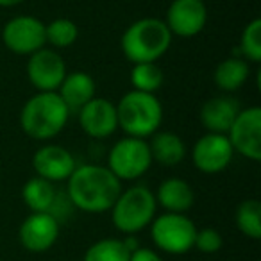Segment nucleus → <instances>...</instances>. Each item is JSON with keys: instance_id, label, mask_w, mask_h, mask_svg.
Listing matches in <instances>:
<instances>
[{"instance_id": "obj_1", "label": "nucleus", "mask_w": 261, "mask_h": 261, "mask_svg": "<svg viewBox=\"0 0 261 261\" xmlns=\"http://www.w3.org/2000/svg\"><path fill=\"white\" fill-rule=\"evenodd\" d=\"M122 190V181L104 165H77L65 192L75 210L97 215L111 210Z\"/></svg>"}, {"instance_id": "obj_2", "label": "nucleus", "mask_w": 261, "mask_h": 261, "mask_svg": "<svg viewBox=\"0 0 261 261\" xmlns=\"http://www.w3.org/2000/svg\"><path fill=\"white\" fill-rule=\"evenodd\" d=\"M70 115L58 91H38L20 111V127L29 138L48 142L65 129Z\"/></svg>"}, {"instance_id": "obj_3", "label": "nucleus", "mask_w": 261, "mask_h": 261, "mask_svg": "<svg viewBox=\"0 0 261 261\" xmlns=\"http://www.w3.org/2000/svg\"><path fill=\"white\" fill-rule=\"evenodd\" d=\"M172 34L160 18H142L133 22L122 34L120 47L127 61L158 63L172 45Z\"/></svg>"}, {"instance_id": "obj_4", "label": "nucleus", "mask_w": 261, "mask_h": 261, "mask_svg": "<svg viewBox=\"0 0 261 261\" xmlns=\"http://www.w3.org/2000/svg\"><path fill=\"white\" fill-rule=\"evenodd\" d=\"M118 127L127 136L147 140L163 122V106L154 93L130 90L116 104Z\"/></svg>"}, {"instance_id": "obj_5", "label": "nucleus", "mask_w": 261, "mask_h": 261, "mask_svg": "<svg viewBox=\"0 0 261 261\" xmlns=\"http://www.w3.org/2000/svg\"><path fill=\"white\" fill-rule=\"evenodd\" d=\"M156 197L150 188L143 185H135L122 190L115 200L111 211V222L123 234H136L149 227L156 217Z\"/></svg>"}, {"instance_id": "obj_6", "label": "nucleus", "mask_w": 261, "mask_h": 261, "mask_svg": "<svg viewBox=\"0 0 261 261\" xmlns=\"http://www.w3.org/2000/svg\"><path fill=\"white\" fill-rule=\"evenodd\" d=\"M152 163L149 142L125 136L111 147L106 167L118 181H136L149 172Z\"/></svg>"}, {"instance_id": "obj_7", "label": "nucleus", "mask_w": 261, "mask_h": 261, "mask_svg": "<svg viewBox=\"0 0 261 261\" xmlns=\"http://www.w3.org/2000/svg\"><path fill=\"white\" fill-rule=\"evenodd\" d=\"M150 238L160 250L181 256L193 249L197 227L182 213H163L150 222Z\"/></svg>"}, {"instance_id": "obj_8", "label": "nucleus", "mask_w": 261, "mask_h": 261, "mask_svg": "<svg viewBox=\"0 0 261 261\" xmlns=\"http://www.w3.org/2000/svg\"><path fill=\"white\" fill-rule=\"evenodd\" d=\"M227 140L232 150L245 160L261 161V108L250 106L240 109L238 116L227 130Z\"/></svg>"}, {"instance_id": "obj_9", "label": "nucleus", "mask_w": 261, "mask_h": 261, "mask_svg": "<svg viewBox=\"0 0 261 261\" xmlns=\"http://www.w3.org/2000/svg\"><path fill=\"white\" fill-rule=\"evenodd\" d=\"M2 41L13 54L31 56L47 45L45 23L36 16H15L2 29Z\"/></svg>"}, {"instance_id": "obj_10", "label": "nucleus", "mask_w": 261, "mask_h": 261, "mask_svg": "<svg viewBox=\"0 0 261 261\" xmlns=\"http://www.w3.org/2000/svg\"><path fill=\"white\" fill-rule=\"evenodd\" d=\"M66 63L54 48H40L27 59V79L38 91H58L66 77Z\"/></svg>"}, {"instance_id": "obj_11", "label": "nucleus", "mask_w": 261, "mask_h": 261, "mask_svg": "<svg viewBox=\"0 0 261 261\" xmlns=\"http://www.w3.org/2000/svg\"><path fill=\"white\" fill-rule=\"evenodd\" d=\"M234 150L225 135L206 133L195 142L192 149V161L202 174H220L231 165Z\"/></svg>"}, {"instance_id": "obj_12", "label": "nucleus", "mask_w": 261, "mask_h": 261, "mask_svg": "<svg viewBox=\"0 0 261 261\" xmlns=\"http://www.w3.org/2000/svg\"><path fill=\"white\" fill-rule=\"evenodd\" d=\"M167 23L172 36L193 38L204 31L207 23V8L204 0H174L168 6Z\"/></svg>"}, {"instance_id": "obj_13", "label": "nucleus", "mask_w": 261, "mask_h": 261, "mask_svg": "<svg viewBox=\"0 0 261 261\" xmlns=\"http://www.w3.org/2000/svg\"><path fill=\"white\" fill-rule=\"evenodd\" d=\"M79 125L93 140H106L115 135L118 129V116H116V104L108 98H91L86 106L77 111Z\"/></svg>"}, {"instance_id": "obj_14", "label": "nucleus", "mask_w": 261, "mask_h": 261, "mask_svg": "<svg viewBox=\"0 0 261 261\" xmlns=\"http://www.w3.org/2000/svg\"><path fill=\"white\" fill-rule=\"evenodd\" d=\"M61 224L48 213H31L18 229L20 243L34 254L47 252L59 238Z\"/></svg>"}, {"instance_id": "obj_15", "label": "nucleus", "mask_w": 261, "mask_h": 261, "mask_svg": "<svg viewBox=\"0 0 261 261\" xmlns=\"http://www.w3.org/2000/svg\"><path fill=\"white\" fill-rule=\"evenodd\" d=\"M77 163L73 154L68 149L56 143H47L40 147L33 156V168L38 177H43L50 182L68 181Z\"/></svg>"}, {"instance_id": "obj_16", "label": "nucleus", "mask_w": 261, "mask_h": 261, "mask_svg": "<svg viewBox=\"0 0 261 261\" xmlns=\"http://www.w3.org/2000/svg\"><path fill=\"white\" fill-rule=\"evenodd\" d=\"M240 104L232 97L220 95L206 100L200 108L199 118L200 123L207 133H217V135H227L232 122L240 113Z\"/></svg>"}, {"instance_id": "obj_17", "label": "nucleus", "mask_w": 261, "mask_h": 261, "mask_svg": "<svg viewBox=\"0 0 261 261\" xmlns=\"http://www.w3.org/2000/svg\"><path fill=\"white\" fill-rule=\"evenodd\" d=\"M156 204L165 210V213H182L192 210L195 202V193L188 181L181 177H168L160 182L156 193Z\"/></svg>"}, {"instance_id": "obj_18", "label": "nucleus", "mask_w": 261, "mask_h": 261, "mask_svg": "<svg viewBox=\"0 0 261 261\" xmlns=\"http://www.w3.org/2000/svg\"><path fill=\"white\" fill-rule=\"evenodd\" d=\"M95 93H97V86H95L93 77L86 72H81V70L66 73L58 90V95L63 98L70 113L79 111L91 98H95Z\"/></svg>"}, {"instance_id": "obj_19", "label": "nucleus", "mask_w": 261, "mask_h": 261, "mask_svg": "<svg viewBox=\"0 0 261 261\" xmlns=\"http://www.w3.org/2000/svg\"><path fill=\"white\" fill-rule=\"evenodd\" d=\"M152 161L163 167H175L186 158V143L182 138L170 130H158L149 142Z\"/></svg>"}, {"instance_id": "obj_20", "label": "nucleus", "mask_w": 261, "mask_h": 261, "mask_svg": "<svg viewBox=\"0 0 261 261\" xmlns=\"http://www.w3.org/2000/svg\"><path fill=\"white\" fill-rule=\"evenodd\" d=\"M250 75V66L240 56H231V58L224 59L222 63H218L217 68L213 72V81L217 84V88H220L222 91H236L247 83Z\"/></svg>"}, {"instance_id": "obj_21", "label": "nucleus", "mask_w": 261, "mask_h": 261, "mask_svg": "<svg viewBox=\"0 0 261 261\" xmlns=\"http://www.w3.org/2000/svg\"><path fill=\"white\" fill-rule=\"evenodd\" d=\"M56 185L43 177H31L22 188V199L31 213H48L56 199Z\"/></svg>"}, {"instance_id": "obj_22", "label": "nucleus", "mask_w": 261, "mask_h": 261, "mask_svg": "<svg viewBox=\"0 0 261 261\" xmlns=\"http://www.w3.org/2000/svg\"><path fill=\"white\" fill-rule=\"evenodd\" d=\"M236 227L242 234L250 240L261 238V202L256 199H247L236 207Z\"/></svg>"}, {"instance_id": "obj_23", "label": "nucleus", "mask_w": 261, "mask_h": 261, "mask_svg": "<svg viewBox=\"0 0 261 261\" xmlns=\"http://www.w3.org/2000/svg\"><path fill=\"white\" fill-rule=\"evenodd\" d=\"M129 256L122 238H104L88 247L83 261H129Z\"/></svg>"}, {"instance_id": "obj_24", "label": "nucleus", "mask_w": 261, "mask_h": 261, "mask_svg": "<svg viewBox=\"0 0 261 261\" xmlns=\"http://www.w3.org/2000/svg\"><path fill=\"white\" fill-rule=\"evenodd\" d=\"M165 75L158 63H138L130 70V84L133 90L143 93H154L163 86Z\"/></svg>"}, {"instance_id": "obj_25", "label": "nucleus", "mask_w": 261, "mask_h": 261, "mask_svg": "<svg viewBox=\"0 0 261 261\" xmlns=\"http://www.w3.org/2000/svg\"><path fill=\"white\" fill-rule=\"evenodd\" d=\"M45 38L52 48H68L79 38V27L70 18H56L45 23Z\"/></svg>"}, {"instance_id": "obj_26", "label": "nucleus", "mask_w": 261, "mask_h": 261, "mask_svg": "<svg viewBox=\"0 0 261 261\" xmlns=\"http://www.w3.org/2000/svg\"><path fill=\"white\" fill-rule=\"evenodd\" d=\"M240 54L247 63L261 61V20L254 18L245 25L240 36Z\"/></svg>"}, {"instance_id": "obj_27", "label": "nucleus", "mask_w": 261, "mask_h": 261, "mask_svg": "<svg viewBox=\"0 0 261 261\" xmlns=\"http://www.w3.org/2000/svg\"><path fill=\"white\" fill-rule=\"evenodd\" d=\"M222 234L213 227H204V229H197L195 234V242H193V247H195L199 252L202 254H215L222 249Z\"/></svg>"}, {"instance_id": "obj_28", "label": "nucleus", "mask_w": 261, "mask_h": 261, "mask_svg": "<svg viewBox=\"0 0 261 261\" xmlns=\"http://www.w3.org/2000/svg\"><path fill=\"white\" fill-rule=\"evenodd\" d=\"M73 211H75V207H73L72 200L68 199L66 192L56 193V199H54V202H52L50 210H48V215H52L59 224H65V222L72 217Z\"/></svg>"}, {"instance_id": "obj_29", "label": "nucleus", "mask_w": 261, "mask_h": 261, "mask_svg": "<svg viewBox=\"0 0 261 261\" xmlns=\"http://www.w3.org/2000/svg\"><path fill=\"white\" fill-rule=\"evenodd\" d=\"M129 261H163L161 256L152 249H147V247H140L135 252H130Z\"/></svg>"}, {"instance_id": "obj_30", "label": "nucleus", "mask_w": 261, "mask_h": 261, "mask_svg": "<svg viewBox=\"0 0 261 261\" xmlns=\"http://www.w3.org/2000/svg\"><path fill=\"white\" fill-rule=\"evenodd\" d=\"M25 0H0V8H15V6L23 4Z\"/></svg>"}]
</instances>
